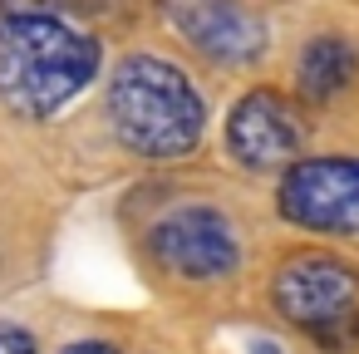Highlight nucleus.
Here are the masks:
<instances>
[{
  "label": "nucleus",
  "instance_id": "nucleus-1",
  "mask_svg": "<svg viewBox=\"0 0 359 354\" xmlns=\"http://www.w3.org/2000/svg\"><path fill=\"white\" fill-rule=\"evenodd\" d=\"M104 69L99 35L79 30L69 15L6 11L0 15V104L15 118H55L69 109Z\"/></svg>",
  "mask_w": 359,
  "mask_h": 354
},
{
  "label": "nucleus",
  "instance_id": "nucleus-2",
  "mask_svg": "<svg viewBox=\"0 0 359 354\" xmlns=\"http://www.w3.org/2000/svg\"><path fill=\"white\" fill-rule=\"evenodd\" d=\"M114 138L143 163H177L207 133V99L182 64L163 55H123L104 84Z\"/></svg>",
  "mask_w": 359,
  "mask_h": 354
},
{
  "label": "nucleus",
  "instance_id": "nucleus-3",
  "mask_svg": "<svg viewBox=\"0 0 359 354\" xmlns=\"http://www.w3.org/2000/svg\"><path fill=\"white\" fill-rule=\"evenodd\" d=\"M271 305L285 325H295L330 354L359 344V266L334 251L285 256L271 275Z\"/></svg>",
  "mask_w": 359,
  "mask_h": 354
},
{
  "label": "nucleus",
  "instance_id": "nucleus-4",
  "mask_svg": "<svg viewBox=\"0 0 359 354\" xmlns=\"http://www.w3.org/2000/svg\"><path fill=\"white\" fill-rule=\"evenodd\" d=\"M148 256L163 275L212 285L241 271V231L212 202H182L148 226Z\"/></svg>",
  "mask_w": 359,
  "mask_h": 354
},
{
  "label": "nucleus",
  "instance_id": "nucleus-5",
  "mask_svg": "<svg viewBox=\"0 0 359 354\" xmlns=\"http://www.w3.org/2000/svg\"><path fill=\"white\" fill-rule=\"evenodd\" d=\"M276 212L300 231L359 236V158L325 153L285 163L276 182Z\"/></svg>",
  "mask_w": 359,
  "mask_h": 354
},
{
  "label": "nucleus",
  "instance_id": "nucleus-6",
  "mask_svg": "<svg viewBox=\"0 0 359 354\" xmlns=\"http://www.w3.org/2000/svg\"><path fill=\"white\" fill-rule=\"evenodd\" d=\"M305 148V123H300V109L271 89V84H256L246 89L231 114H226V153L236 168L246 172H280L285 163H295Z\"/></svg>",
  "mask_w": 359,
  "mask_h": 354
},
{
  "label": "nucleus",
  "instance_id": "nucleus-7",
  "mask_svg": "<svg viewBox=\"0 0 359 354\" xmlns=\"http://www.w3.org/2000/svg\"><path fill=\"white\" fill-rule=\"evenodd\" d=\"M168 25L212 64L222 69H246L266 55V20L246 0H163Z\"/></svg>",
  "mask_w": 359,
  "mask_h": 354
},
{
  "label": "nucleus",
  "instance_id": "nucleus-8",
  "mask_svg": "<svg viewBox=\"0 0 359 354\" xmlns=\"http://www.w3.org/2000/svg\"><path fill=\"white\" fill-rule=\"evenodd\" d=\"M359 79V50L344 35H315L295 55V94L305 104H330Z\"/></svg>",
  "mask_w": 359,
  "mask_h": 354
},
{
  "label": "nucleus",
  "instance_id": "nucleus-9",
  "mask_svg": "<svg viewBox=\"0 0 359 354\" xmlns=\"http://www.w3.org/2000/svg\"><path fill=\"white\" fill-rule=\"evenodd\" d=\"M0 354H40V334L20 320H0Z\"/></svg>",
  "mask_w": 359,
  "mask_h": 354
},
{
  "label": "nucleus",
  "instance_id": "nucleus-10",
  "mask_svg": "<svg viewBox=\"0 0 359 354\" xmlns=\"http://www.w3.org/2000/svg\"><path fill=\"white\" fill-rule=\"evenodd\" d=\"M60 354H123V349H118L114 339H94V334H89V339H69Z\"/></svg>",
  "mask_w": 359,
  "mask_h": 354
},
{
  "label": "nucleus",
  "instance_id": "nucleus-11",
  "mask_svg": "<svg viewBox=\"0 0 359 354\" xmlns=\"http://www.w3.org/2000/svg\"><path fill=\"white\" fill-rule=\"evenodd\" d=\"M251 354H285L276 339H251Z\"/></svg>",
  "mask_w": 359,
  "mask_h": 354
}]
</instances>
